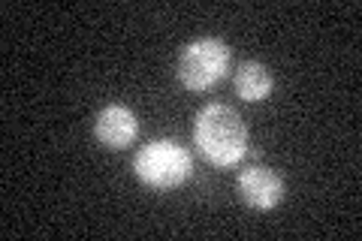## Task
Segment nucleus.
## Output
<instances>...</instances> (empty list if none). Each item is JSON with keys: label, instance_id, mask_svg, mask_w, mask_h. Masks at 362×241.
<instances>
[{"label": "nucleus", "instance_id": "obj_1", "mask_svg": "<svg viewBox=\"0 0 362 241\" xmlns=\"http://www.w3.org/2000/svg\"><path fill=\"white\" fill-rule=\"evenodd\" d=\"M194 139L202 157L218 169H230L247 154V127L242 114L223 102H211V106L199 109Z\"/></svg>", "mask_w": 362, "mask_h": 241}, {"label": "nucleus", "instance_id": "obj_2", "mask_svg": "<svg viewBox=\"0 0 362 241\" xmlns=\"http://www.w3.org/2000/svg\"><path fill=\"white\" fill-rule=\"evenodd\" d=\"M133 172L142 184L154 190H175L190 178L194 160H190L187 148L178 145L175 139H151L136 151Z\"/></svg>", "mask_w": 362, "mask_h": 241}, {"label": "nucleus", "instance_id": "obj_3", "mask_svg": "<svg viewBox=\"0 0 362 241\" xmlns=\"http://www.w3.org/2000/svg\"><path fill=\"white\" fill-rule=\"evenodd\" d=\"M230 70V45L218 37H199L187 42L178 57V82L190 90L214 88Z\"/></svg>", "mask_w": 362, "mask_h": 241}, {"label": "nucleus", "instance_id": "obj_4", "mask_svg": "<svg viewBox=\"0 0 362 241\" xmlns=\"http://www.w3.org/2000/svg\"><path fill=\"white\" fill-rule=\"evenodd\" d=\"M235 190L239 196L251 205V208L269 211L284 199V181H281L278 172H272L269 166H247L239 172V181H235Z\"/></svg>", "mask_w": 362, "mask_h": 241}, {"label": "nucleus", "instance_id": "obj_5", "mask_svg": "<svg viewBox=\"0 0 362 241\" xmlns=\"http://www.w3.org/2000/svg\"><path fill=\"white\" fill-rule=\"evenodd\" d=\"M94 133L106 148L121 151V148H127L136 139V133H139V118L133 114V109L112 102V106L100 109L97 121H94Z\"/></svg>", "mask_w": 362, "mask_h": 241}, {"label": "nucleus", "instance_id": "obj_6", "mask_svg": "<svg viewBox=\"0 0 362 241\" xmlns=\"http://www.w3.org/2000/svg\"><path fill=\"white\" fill-rule=\"evenodd\" d=\"M233 88H235V94H239L245 102H259V100H266V97L272 94L275 82H272V73L266 70L263 64L245 61V64L235 66V73H233Z\"/></svg>", "mask_w": 362, "mask_h": 241}]
</instances>
